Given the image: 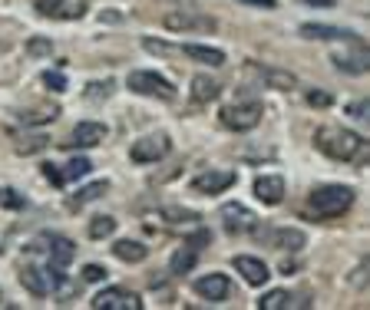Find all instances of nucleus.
<instances>
[{
    "label": "nucleus",
    "mask_w": 370,
    "mask_h": 310,
    "mask_svg": "<svg viewBox=\"0 0 370 310\" xmlns=\"http://www.w3.org/2000/svg\"><path fill=\"white\" fill-rule=\"evenodd\" d=\"M314 142L324 155H331V159H337V162H351V159H357V155L364 152V139H360L357 132L341 129V126L321 129V132L314 135Z\"/></svg>",
    "instance_id": "obj_1"
},
{
    "label": "nucleus",
    "mask_w": 370,
    "mask_h": 310,
    "mask_svg": "<svg viewBox=\"0 0 370 310\" xmlns=\"http://www.w3.org/2000/svg\"><path fill=\"white\" fill-rule=\"evenodd\" d=\"M354 205V188L347 185H324L311 192V211L317 218H337Z\"/></svg>",
    "instance_id": "obj_2"
},
{
    "label": "nucleus",
    "mask_w": 370,
    "mask_h": 310,
    "mask_svg": "<svg viewBox=\"0 0 370 310\" xmlns=\"http://www.w3.org/2000/svg\"><path fill=\"white\" fill-rule=\"evenodd\" d=\"M162 23H166V30H172V34H192V30H202V34H212L219 23L208 17V14H202V10H169L166 17H162Z\"/></svg>",
    "instance_id": "obj_3"
},
{
    "label": "nucleus",
    "mask_w": 370,
    "mask_h": 310,
    "mask_svg": "<svg viewBox=\"0 0 370 310\" xmlns=\"http://www.w3.org/2000/svg\"><path fill=\"white\" fill-rule=\"evenodd\" d=\"M130 90L132 92H143V96H159V99H175V86L169 83L166 76L152 73V70H136L130 73Z\"/></svg>",
    "instance_id": "obj_4"
},
{
    "label": "nucleus",
    "mask_w": 370,
    "mask_h": 310,
    "mask_svg": "<svg viewBox=\"0 0 370 310\" xmlns=\"http://www.w3.org/2000/svg\"><path fill=\"white\" fill-rule=\"evenodd\" d=\"M222 122L228 129H235V132L255 129L261 122V103H235V106H228V109H222Z\"/></svg>",
    "instance_id": "obj_5"
},
{
    "label": "nucleus",
    "mask_w": 370,
    "mask_h": 310,
    "mask_svg": "<svg viewBox=\"0 0 370 310\" xmlns=\"http://www.w3.org/2000/svg\"><path fill=\"white\" fill-rule=\"evenodd\" d=\"M92 310H143V300L123 287H106L90 300Z\"/></svg>",
    "instance_id": "obj_6"
},
{
    "label": "nucleus",
    "mask_w": 370,
    "mask_h": 310,
    "mask_svg": "<svg viewBox=\"0 0 370 310\" xmlns=\"http://www.w3.org/2000/svg\"><path fill=\"white\" fill-rule=\"evenodd\" d=\"M222 224L228 235H245V231H251L255 224H258V218H255V211H248L245 205H238V201H228V205H222Z\"/></svg>",
    "instance_id": "obj_7"
},
{
    "label": "nucleus",
    "mask_w": 370,
    "mask_h": 310,
    "mask_svg": "<svg viewBox=\"0 0 370 310\" xmlns=\"http://www.w3.org/2000/svg\"><path fill=\"white\" fill-rule=\"evenodd\" d=\"M166 152H169V139H166V135H146V139L132 142L130 159H132V162H139V165H149V162H159Z\"/></svg>",
    "instance_id": "obj_8"
},
{
    "label": "nucleus",
    "mask_w": 370,
    "mask_h": 310,
    "mask_svg": "<svg viewBox=\"0 0 370 310\" xmlns=\"http://www.w3.org/2000/svg\"><path fill=\"white\" fill-rule=\"evenodd\" d=\"M40 244H47L43 251L50 255V264H56V268H66V264L76 257L73 241H70V237H63V235H43V237H40Z\"/></svg>",
    "instance_id": "obj_9"
},
{
    "label": "nucleus",
    "mask_w": 370,
    "mask_h": 310,
    "mask_svg": "<svg viewBox=\"0 0 370 310\" xmlns=\"http://www.w3.org/2000/svg\"><path fill=\"white\" fill-rule=\"evenodd\" d=\"M235 182H238V175H235V172L219 168V172H205V175H199V179L192 182V188H195V192H202V195H219V192H225V188H232Z\"/></svg>",
    "instance_id": "obj_10"
},
{
    "label": "nucleus",
    "mask_w": 370,
    "mask_h": 310,
    "mask_svg": "<svg viewBox=\"0 0 370 310\" xmlns=\"http://www.w3.org/2000/svg\"><path fill=\"white\" fill-rule=\"evenodd\" d=\"M43 17H53V20H79L86 14V0H47L37 7Z\"/></svg>",
    "instance_id": "obj_11"
},
{
    "label": "nucleus",
    "mask_w": 370,
    "mask_h": 310,
    "mask_svg": "<svg viewBox=\"0 0 370 310\" xmlns=\"http://www.w3.org/2000/svg\"><path fill=\"white\" fill-rule=\"evenodd\" d=\"M228 291H232V284H228V277H225V274H208V277H199V281H195V294L205 297L208 304H219V300H225Z\"/></svg>",
    "instance_id": "obj_12"
},
{
    "label": "nucleus",
    "mask_w": 370,
    "mask_h": 310,
    "mask_svg": "<svg viewBox=\"0 0 370 310\" xmlns=\"http://www.w3.org/2000/svg\"><path fill=\"white\" fill-rule=\"evenodd\" d=\"M235 271L251 284V287H261L271 274H268V264L264 261H258V257H251V255H238L235 257Z\"/></svg>",
    "instance_id": "obj_13"
},
{
    "label": "nucleus",
    "mask_w": 370,
    "mask_h": 310,
    "mask_svg": "<svg viewBox=\"0 0 370 310\" xmlns=\"http://www.w3.org/2000/svg\"><path fill=\"white\" fill-rule=\"evenodd\" d=\"M110 135V129L103 126V122H79V126L73 129V142H66V146H79V148H92V146H99L103 139Z\"/></svg>",
    "instance_id": "obj_14"
},
{
    "label": "nucleus",
    "mask_w": 370,
    "mask_h": 310,
    "mask_svg": "<svg viewBox=\"0 0 370 310\" xmlns=\"http://www.w3.org/2000/svg\"><path fill=\"white\" fill-rule=\"evenodd\" d=\"M255 195L264 205H278V201L284 198V179L281 175H261L258 182H255Z\"/></svg>",
    "instance_id": "obj_15"
},
{
    "label": "nucleus",
    "mask_w": 370,
    "mask_h": 310,
    "mask_svg": "<svg viewBox=\"0 0 370 310\" xmlns=\"http://www.w3.org/2000/svg\"><path fill=\"white\" fill-rule=\"evenodd\" d=\"M20 284L34 294V297H47L50 294V277L40 271V268H34V264H23L20 268Z\"/></svg>",
    "instance_id": "obj_16"
},
{
    "label": "nucleus",
    "mask_w": 370,
    "mask_h": 310,
    "mask_svg": "<svg viewBox=\"0 0 370 310\" xmlns=\"http://www.w3.org/2000/svg\"><path fill=\"white\" fill-rule=\"evenodd\" d=\"M301 37H308V40H357L351 30H337V27H328V23H304V27H301Z\"/></svg>",
    "instance_id": "obj_17"
},
{
    "label": "nucleus",
    "mask_w": 370,
    "mask_h": 310,
    "mask_svg": "<svg viewBox=\"0 0 370 310\" xmlns=\"http://www.w3.org/2000/svg\"><path fill=\"white\" fill-rule=\"evenodd\" d=\"M268 241L278 244L281 251H284V248H288V251H301L308 237H304V231H297V228H275V231L268 235Z\"/></svg>",
    "instance_id": "obj_18"
},
{
    "label": "nucleus",
    "mask_w": 370,
    "mask_h": 310,
    "mask_svg": "<svg viewBox=\"0 0 370 310\" xmlns=\"http://www.w3.org/2000/svg\"><path fill=\"white\" fill-rule=\"evenodd\" d=\"M185 56H192V60H199V63H208V66H222L225 63V53L219 47H202V43H185L182 47Z\"/></svg>",
    "instance_id": "obj_19"
},
{
    "label": "nucleus",
    "mask_w": 370,
    "mask_h": 310,
    "mask_svg": "<svg viewBox=\"0 0 370 310\" xmlns=\"http://www.w3.org/2000/svg\"><path fill=\"white\" fill-rule=\"evenodd\" d=\"M112 255L119 257V261H126V264H139V261H146L149 257V248L143 244V241H116Z\"/></svg>",
    "instance_id": "obj_20"
},
{
    "label": "nucleus",
    "mask_w": 370,
    "mask_h": 310,
    "mask_svg": "<svg viewBox=\"0 0 370 310\" xmlns=\"http://www.w3.org/2000/svg\"><path fill=\"white\" fill-rule=\"evenodd\" d=\"M248 70H251V73H258L261 79H268L275 90H291V86H295V76L284 73V70H271V66H258V63H251Z\"/></svg>",
    "instance_id": "obj_21"
},
{
    "label": "nucleus",
    "mask_w": 370,
    "mask_h": 310,
    "mask_svg": "<svg viewBox=\"0 0 370 310\" xmlns=\"http://www.w3.org/2000/svg\"><path fill=\"white\" fill-rule=\"evenodd\" d=\"M334 66L337 70H344V73H364L367 70V50L364 47H357V53H351V56H334Z\"/></svg>",
    "instance_id": "obj_22"
},
{
    "label": "nucleus",
    "mask_w": 370,
    "mask_h": 310,
    "mask_svg": "<svg viewBox=\"0 0 370 310\" xmlns=\"http://www.w3.org/2000/svg\"><path fill=\"white\" fill-rule=\"evenodd\" d=\"M192 99H195V103H212V99H219V83L208 79V76H195V79H192Z\"/></svg>",
    "instance_id": "obj_23"
},
{
    "label": "nucleus",
    "mask_w": 370,
    "mask_h": 310,
    "mask_svg": "<svg viewBox=\"0 0 370 310\" xmlns=\"http://www.w3.org/2000/svg\"><path fill=\"white\" fill-rule=\"evenodd\" d=\"M192 268H195V248H188V244H185V248H179V251L172 255V261H169V271H172V274H188Z\"/></svg>",
    "instance_id": "obj_24"
},
{
    "label": "nucleus",
    "mask_w": 370,
    "mask_h": 310,
    "mask_svg": "<svg viewBox=\"0 0 370 310\" xmlns=\"http://www.w3.org/2000/svg\"><path fill=\"white\" fill-rule=\"evenodd\" d=\"M106 188H110V182H92V185H86V188H79L73 198H70V205H73V208H83V205H90V201L99 198Z\"/></svg>",
    "instance_id": "obj_25"
},
{
    "label": "nucleus",
    "mask_w": 370,
    "mask_h": 310,
    "mask_svg": "<svg viewBox=\"0 0 370 310\" xmlns=\"http://www.w3.org/2000/svg\"><path fill=\"white\" fill-rule=\"evenodd\" d=\"M47 146H50V139H47V135H40V132H37V135H20V139H17V146H14V148H17L20 155H34V152H43Z\"/></svg>",
    "instance_id": "obj_26"
},
{
    "label": "nucleus",
    "mask_w": 370,
    "mask_h": 310,
    "mask_svg": "<svg viewBox=\"0 0 370 310\" xmlns=\"http://www.w3.org/2000/svg\"><path fill=\"white\" fill-rule=\"evenodd\" d=\"M112 231H116V218H110V215H96V218L90 221V237L92 241H103V237H110Z\"/></svg>",
    "instance_id": "obj_27"
},
{
    "label": "nucleus",
    "mask_w": 370,
    "mask_h": 310,
    "mask_svg": "<svg viewBox=\"0 0 370 310\" xmlns=\"http://www.w3.org/2000/svg\"><path fill=\"white\" fill-rule=\"evenodd\" d=\"M288 304H291V294L288 291H268L258 300V310H284Z\"/></svg>",
    "instance_id": "obj_28"
},
{
    "label": "nucleus",
    "mask_w": 370,
    "mask_h": 310,
    "mask_svg": "<svg viewBox=\"0 0 370 310\" xmlns=\"http://www.w3.org/2000/svg\"><path fill=\"white\" fill-rule=\"evenodd\" d=\"M90 172H92L90 159H70V165L63 168V179H66V182H73V179H86Z\"/></svg>",
    "instance_id": "obj_29"
},
{
    "label": "nucleus",
    "mask_w": 370,
    "mask_h": 310,
    "mask_svg": "<svg viewBox=\"0 0 370 310\" xmlns=\"http://www.w3.org/2000/svg\"><path fill=\"white\" fill-rule=\"evenodd\" d=\"M0 205L10 208V211H23L27 208V198L20 192H14V188H0Z\"/></svg>",
    "instance_id": "obj_30"
},
{
    "label": "nucleus",
    "mask_w": 370,
    "mask_h": 310,
    "mask_svg": "<svg viewBox=\"0 0 370 310\" xmlns=\"http://www.w3.org/2000/svg\"><path fill=\"white\" fill-rule=\"evenodd\" d=\"M27 53L30 56H50L53 53V40L50 37H30L27 40Z\"/></svg>",
    "instance_id": "obj_31"
},
{
    "label": "nucleus",
    "mask_w": 370,
    "mask_h": 310,
    "mask_svg": "<svg viewBox=\"0 0 370 310\" xmlns=\"http://www.w3.org/2000/svg\"><path fill=\"white\" fill-rule=\"evenodd\" d=\"M43 83H47V86H50L53 92L66 90V76L60 73V70H47V73H43Z\"/></svg>",
    "instance_id": "obj_32"
},
{
    "label": "nucleus",
    "mask_w": 370,
    "mask_h": 310,
    "mask_svg": "<svg viewBox=\"0 0 370 310\" xmlns=\"http://www.w3.org/2000/svg\"><path fill=\"white\" fill-rule=\"evenodd\" d=\"M166 218L172 221V224H179V221H199V215L188 211V208H166Z\"/></svg>",
    "instance_id": "obj_33"
},
{
    "label": "nucleus",
    "mask_w": 370,
    "mask_h": 310,
    "mask_svg": "<svg viewBox=\"0 0 370 310\" xmlns=\"http://www.w3.org/2000/svg\"><path fill=\"white\" fill-rule=\"evenodd\" d=\"M50 119H56V109H50V112H23V116H20V122H23V126H34V122H50Z\"/></svg>",
    "instance_id": "obj_34"
},
{
    "label": "nucleus",
    "mask_w": 370,
    "mask_h": 310,
    "mask_svg": "<svg viewBox=\"0 0 370 310\" xmlns=\"http://www.w3.org/2000/svg\"><path fill=\"white\" fill-rule=\"evenodd\" d=\"M43 179H47V182H53L56 188H60V185H66V179H63V172H60V165H53V162H47V165H43Z\"/></svg>",
    "instance_id": "obj_35"
},
{
    "label": "nucleus",
    "mask_w": 370,
    "mask_h": 310,
    "mask_svg": "<svg viewBox=\"0 0 370 310\" xmlns=\"http://www.w3.org/2000/svg\"><path fill=\"white\" fill-rule=\"evenodd\" d=\"M83 281H90V284L106 281V268H99V264H86V268H83Z\"/></svg>",
    "instance_id": "obj_36"
},
{
    "label": "nucleus",
    "mask_w": 370,
    "mask_h": 310,
    "mask_svg": "<svg viewBox=\"0 0 370 310\" xmlns=\"http://www.w3.org/2000/svg\"><path fill=\"white\" fill-rule=\"evenodd\" d=\"M110 90H112L110 79H106V83H90V86H86V96H90V99H99V96L106 99V96H110Z\"/></svg>",
    "instance_id": "obj_37"
},
{
    "label": "nucleus",
    "mask_w": 370,
    "mask_h": 310,
    "mask_svg": "<svg viewBox=\"0 0 370 310\" xmlns=\"http://www.w3.org/2000/svg\"><path fill=\"white\" fill-rule=\"evenodd\" d=\"M308 103H311V106H331V96L321 92V90H311L308 92Z\"/></svg>",
    "instance_id": "obj_38"
},
{
    "label": "nucleus",
    "mask_w": 370,
    "mask_h": 310,
    "mask_svg": "<svg viewBox=\"0 0 370 310\" xmlns=\"http://www.w3.org/2000/svg\"><path fill=\"white\" fill-rule=\"evenodd\" d=\"M208 241H212L208 231H195V235L188 237V248H195V251H199V244H208Z\"/></svg>",
    "instance_id": "obj_39"
},
{
    "label": "nucleus",
    "mask_w": 370,
    "mask_h": 310,
    "mask_svg": "<svg viewBox=\"0 0 370 310\" xmlns=\"http://www.w3.org/2000/svg\"><path fill=\"white\" fill-rule=\"evenodd\" d=\"M367 112H370L367 103H354L351 106V116H357V119H367Z\"/></svg>",
    "instance_id": "obj_40"
},
{
    "label": "nucleus",
    "mask_w": 370,
    "mask_h": 310,
    "mask_svg": "<svg viewBox=\"0 0 370 310\" xmlns=\"http://www.w3.org/2000/svg\"><path fill=\"white\" fill-rule=\"evenodd\" d=\"M241 3H251V7H264V10H275V0H241Z\"/></svg>",
    "instance_id": "obj_41"
},
{
    "label": "nucleus",
    "mask_w": 370,
    "mask_h": 310,
    "mask_svg": "<svg viewBox=\"0 0 370 310\" xmlns=\"http://www.w3.org/2000/svg\"><path fill=\"white\" fill-rule=\"evenodd\" d=\"M304 3H314V7H334L337 0H304Z\"/></svg>",
    "instance_id": "obj_42"
}]
</instances>
